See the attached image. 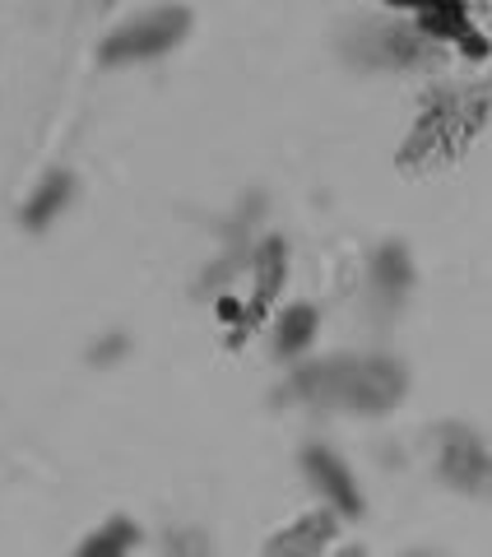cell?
Here are the masks:
<instances>
[{
  "instance_id": "cell-6",
  "label": "cell",
  "mask_w": 492,
  "mask_h": 557,
  "mask_svg": "<svg viewBox=\"0 0 492 557\" xmlns=\"http://www.w3.org/2000/svg\"><path fill=\"white\" fill-rule=\"evenodd\" d=\"M75 200V172H65V168H51L47 177L33 186V196L24 200L20 209V223L28 233H42L47 223H57L65 214V205Z\"/></svg>"
},
{
  "instance_id": "cell-9",
  "label": "cell",
  "mask_w": 492,
  "mask_h": 557,
  "mask_svg": "<svg viewBox=\"0 0 492 557\" xmlns=\"http://www.w3.org/2000/svg\"><path fill=\"white\" fill-rule=\"evenodd\" d=\"M311 335H316V307L297 302V307H288L284 317H279L274 348H279V354H303V348L311 344Z\"/></svg>"
},
{
  "instance_id": "cell-4",
  "label": "cell",
  "mask_w": 492,
  "mask_h": 557,
  "mask_svg": "<svg viewBox=\"0 0 492 557\" xmlns=\"http://www.w3.org/2000/svg\"><path fill=\"white\" fill-rule=\"evenodd\" d=\"M303 474L311 479V487L330 502L335 516H362V493H358V479L330 446H307L303 450Z\"/></svg>"
},
{
  "instance_id": "cell-1",
  "label": "cell",
  "mask_w": 492,
  "mask_h": 557,
  "mask_svg": "<svg viewBox=\"0 0 492 557\" xmlns=\"http://www.w3.org/2000/svg\"><path fill=\"white\" fill-rule=\"evenodd\" d=\"M293 391L321 409L385 413L404 395V362L381 354H335L293 372Z\"/></svg>"
},
{
  "instance_id": "cell-10",
  "label": "cell",
  "mask_w": 492,
  "mask_h": 557,
  "mask_svg": "<svg viewBox=\"0 0 492 557\" xmlns=\"http://www.w3.org/2000/svg\"><path fill=\"white\" fill-rule=\"evenodd\" d=\"M126 348H131V339L121 335V330H112V335H102V339L89 348V362H94V368H108V362H116L121 354H126Z\"/></svg>"
},
{
  "instance_id": "cell-7",
  "label": "cell",
  "mask_w": 492,
  "mask_h": 557,
  "mask_svg": "<svg viewBox=\"0 0 492 557\" xmlns=\"http://www.w3.org/2000/svg\"><path fill=\"white\" fill-rule=\"evenodd\" d=\"M139 548V525L131 516H108L98 530L79 539L75 557H131Z\"/></svg>"
},
{
  "instance_id": "cell-11",
  "label": "cell",
  "mask_w": 492,
  "mask_h": 557,
  "mask_svg": "<svg viewBox=\"0 0 492 557\" xmlns=\"http://www.w3.org/2000/svg\"><path fill=\"white\" fill-rule=\"evenodd\" d=\"M335 557H367V548H344V553H335Z\"/></svg>"
},
{
  "instance_id": "cell-8",
  "label": "cell",
  "mask_w": 492,
  "mask_h": 557,
  "mask_svg": "<svg viewBox=\"0 0 492 557\" xmlns=\"http://www.w3.org/2000/svg\"><path fill=\"white\" fill-rule=\"evenodd\" d=\"M409 278H414V265H409V251L399 242H385V247L372 256V284H377V298L385 307H395L404 293H409Z\"/></svg>"
},
{
  "instance_id": "cell-3",
  "label": "cell",
  "mask_w": 492,
  "mask_h": 557,
  "mask_svg": "<svg viewBox=\"0 0 492 557\" xmlns=\"http://www.w3.org/2000/svg\"><path fill=\"white\" fill-rule=\"evenodd\" d=\"M436 469H442V479L451 487H460V493H492V450L473 437L469 428L460 423H446L436 432Z\"/></svg>"
},
{
  "instance_id": "cell-5",
  "label": "cell",
  "mask_w": 492,
  "mask_h": 557,
  "mask_svg": "<svg viewBox=\"0 0 492 557\" xmlns=\"http://www.w3.org/2000/svg\"><path fill=\"white\" fill-rule=\"evenodd\" d=\"M335 530H340V520L335 511H311V516H297L288 530H279L266 553L260 557H321L330 544H335Z\"/></svg>"
},
{
  "instance_id": "cell-12",
  "label": "cell",
  "mask_w": 492,
  "mask_h": 557,
  "mask_svg": "<svg viewBox=\"0 0 492 557\" xmlns=\"http://www.w3.org/2000/svg\"><path fill=\"white\" fill-rule=\"evenodd\" d=\"M409 557H432V553H409Z\"/></svg>"
},
{
  "instance_id": "cell-2",
  "label": "cell",
  "mask_w": 492,
  "mask_h": 557,
  "mask_svg": "<svg viewBox=\"0 0 492 557\" xmlns=\"http://www.w3.org/2000/svg\"><path fill=\"white\" fill-rule=\"evenodd\" d=\"M190 28V10L186 5H158V10H139L126 14L108 38L98 47V61L102 65H139V61H153L172 51Z\"/></svg>"
}]
</instances>
